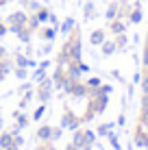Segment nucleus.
I'll list each match as a JSON object with an SVG mask.
<instances>
[{
  "instance_id": "48",
  "label": "nucleus",
  "mask_w": 148,
  "mask_h": 150,
  "mask_svg": "<svg viewBox=\"0 0 148 150\" xmlns=\"http://www.w3.org/2000/svg\"><path fill=\"white\" fill-rule=\"evenodd\" d=\"M7 2H9V0H7Z\"/></svg>"
},
{
  "instance_id": "10",
  "label": "nucleus",
  "mask_w": 148,
  "mask_h": 150,
  "mask_svg": "<svg viewBox=\"0 0 148 150\" xmlns=\"http://www.w3.org/2000/svg\"><path fill=\"white\" fill-rule=\"evenodd\" d=\"M100 52H103V57H111L113 52H118L115 41H113V39H105L103 44H100Z\"/></svg>"
},
{
  "instance_id": "38",
  "label": "nucleus",
  "mask_w": 148,
  "mask_h": 150,
  "mask_svg": "<svg viewBox=\"0 0 148 150\" xmlns=\"http://www.w3.org/2000/svg\"><path fill=\"white\" fill-rule=\"evenodd\" d=\"M98 89H100V91H103V94H107V96H109V94H111V91H113V87H111V85H100V87H98Z\"/></svg>"
},
{
  "instance_id": "39",
  "label": "nucleus",
  "mask_w": 148,
  "mask_h": 150,
  "mask_svg": "<svg viewBox=\"0 0 148 150\" xmlns=\"http://www.w3.org/2000/svg\"><path fill=\"white\" fill-rule=\"evenodd\" d=\"M4 150H20V144H18V142H15V137H13V142H11V144H9V146H7V148H4Z\"/></svg>"
},
{
  "instance_id": "12",
  "label": "nucleus",
  "mask_w": 148,
  "mask_h": 150,
  "mask_svg": "<svg viewBox=\"0 0 148 150\" xmlns=\"http://www.w3.org/2000/svg\"><path fill=\"white\" fill-rule=\"evenodd\" d=\"M109 30H111V33H113V35L126 33V24L122 22L120 18H115V20H111V22H109Z\"/></svg>"
},
{
  "instance_id": "43",
  "label": "nucleus",
  "mask_w": 148,
  "mask_h": 150,
  "mask_svg": "<svg viewBox=\"0 0 148 150\" xmlns=\"http://www.w3.org/2000/svg\"><path fill=\"white\" fill-rule=\"evenodd\" d=\"M65 150H81V148H79V146H74V144H72V142H70V144H68V146H65Z\"/></svg>"
},
{
  "instance_id": "32",
  "label": "nucleus",
  "mask_w": 148,
  "mask_h": 150,
  "mask_svg": "<svg viewBox=\"0 0 148 150\" xmlns=\"http://www.w3.org/2000/svg\"><path fill=\"white\" fill-rule=\"evenodd\" d=\"M48 24H50L52 28H57V30H59V18H57V15H55L52 11H50V15H48Z\"/></svg>"
},
{
  "instance_id": "25",
  "label": "nucleus",
  "mask_w": 148,
  "mask_h": 150,
  "mask_svg": "<svg viewBox=\"0 0 148 150\" xmlns=\"http://www.w3.org/2000/svg\"><path fill=\"white\" fill-rule=\"evenodd\" d=\"M115 48H118V50H124L126 48V41H129V39H126V33H120V35H115Z\"/></svg>"
},
{
  "instance_id": "1",
  "label": "nucleus",
  "mask_w": 148,
  "mask_h": 150,
  "mask_svg": "<svg viewBox=\"0 0 148 150\" xmlns=\"http://www.w3.org/2000/svg\"><path fill=\"white\" fill-rule=\"evenodd\" d=\"M81 54H83L81 30H79V28H74L72 33L65 37L63 46H61V52H59L57 63H59V65H65V63H70V61H81Z\"/></svg>"
},
{
  "instance_id": "29",
  "label": "nucleus",
  "mask_w": 148,
  "mask_h": 150,
  "mask_svg": "<svg viewBox=\"0 0 148 150\" xmlns=\"http://www.w3.org/2000/svg\"><path fill=\"white\" fill-rule=\"evenodd\" d=\"M30 98H33V89L24 91V98L20 100V109H26V107H28V102H30Z\"/></svg>"
},
{
  "instance_id": "42",
  "label": "nucleus",
  "mask_w": 148,
  "mask_h": 150,
  "mask_svg": "<svg viewBox=\"0 0 148 150\" xmlns=\"http://www.w3.org/2000/svg\"><path fill=\"white\" fill-rule=\"evenodd\" d=\"M81 70H83V74H87V72H89V65H87V63H83V61H81Z\"/></svg>"
},
{
  "instance_id": "36",
  "label": "nucleus",
  "mask_w": 148,
  "mask_h": 150,
  "mask_svg": "<svg viewBox=\"0 0 148 150\" xmlns=\"http://www.w3.org/2000/svg\"><path fill=\"white\" fill-rule=\"evenodd\" d=\"M37 150H55V146H52V142H39Z\"/></svg>"
},
{
  "instance_id": "37",
  "label": "nucleus",
  "mask_w": 148,
  "mask_h": 150,
  "mask_svg": "<svg viewBox=\"0 0 148 150\" xmlns=\"http://www.w3.org/2000/svg\"><path fill=\"white\" fill-rule=\"evenodd\" d=\"M7 33H9V26H7V22H0V37H4Z\"/></svg>"
},
{
  "instance_id": "9",
  "label": "nucleus",
  "mask_w": 148,
  "mask_h": 150,
  "mask_svg": "<svg viewBox=\"0 0 148 150\" xmlns=\"http://www.w3.org/2000/svg\"><path fill=\"white\" fill-rule=\"evenodd\" d=\"M37 139L39 142H52V126L50 124H42L37 128Z\"/></svg>"
},
{
  "instance_id": "18",
  "label": "nucleus",
  "mask_w": 148,
  "mask_h": 150,
  "mask_svg": "<svg viewBox=\"0 0 148 150\" xmlns=\"http://www.w3.org/2000/svg\"><path fill=\"white\" fill-rule=\"evenodd\" d=\"M46 76H48V68L37 65V68H35V72H33V76H30V81H33V83H42Z\"/></svg>"
},
{
  "instance_id": "34",
  "label": "nucleus",
  "mask_w": 148,
  "mask_h": 150,
  "mask_svg": "<svg viewBox=\"0 0 148 150\" xmlns=\"http://www.w3.org/2000/svg\"><path fill=\"white\" fill-rule=\"evenodd\" d=\"M107 137H109V144H111L113 148H120V142H118V135H115V133H109Z\"/></svg>"
},
{
  "instance_id": "5",
  "label": "nucleus",
  "mask_w": 148,
  "mask_h": 150,
  "mask_svg": "<svg viewBox=\"0 0 148 150\" xmlns=\"http://www.w3.org/2000/svg\"><path fill=\"white\" fill-rule=\"evenodd\" d=\"M72 144H74V146H79L81 150H91V148H94V144H91L87 139V135H85V128H76V131H74Z\"/></svg>"
},
{
  "instance_id": "46",
  "label": "nucleus",
  "mask_w": 148,
  "mask_h": 150,
  "mask_svg": "<svg viewBox=\"0 0 148 150\" xmlns=\"http://www.w3.org/2000/svg\"><path fill=\"white\" fill-rule=\"evenodd\" d=\"M0 150H4V148H0Z\"/></svg>"
},
{
  "instance_id": "44",
  "label": "nucleus",
  "mask_w": 148,
  "mask_h": 150,
  "mask_svg": "<svg viewBox=\"0 0 148 150\" xmlns=\"http://www.w3.org/2000/svg\"><path fill=\"white\" fill-rule=\"evenodd\" d=\"M2 57H7V48H2V46H0V59H2Z\"/></svg>"
},
{
  "instance_id": "14",
  "label": "nucleus",
  "mask_w": 148,
  "mask_h": 150,
  "mask_svg": "<svg viewBox=\"0 0 148 150\" xmlns=\"http://www.w3.org/2000/svg\"><path fill=\"white\" fill-rule=\"evenodd\" d=\"M39 37H42L44 41H55V37H57V28H52V26L39 28Z\"/></svg>"
},
{
  "instance_id": "47",
  "label": "nucleus",
  "mask_w": 148,
  "mask_h": 150,
  "mask_svg": "<svg viewBox=\"0 0 148 150\" xmlns=\"http://www.w3.org/2000/svg\"><path fill=\"white\" fill-rule=\"evenodd\" d=\"M140 2H142V0H140Z\"/></svg>"
},
{
  "instance_id": "3",
  "label": "nucleus",
  "mask_w": 148,
  "mask_h": 150,
  "mask_svg": "<svg viewBox=\"0 0 148 150\" xmlns=\"http://www.w3.org/2000/svg\"><path fill=\"white\" fill-rule=\"evenodd\" d=\"M52 89H55V83H52V79H46L42 81V83H37V89H35V96L39 98V102H48L50 98H52Z\"/></svg>"
},
{
  "instance_id": "31",
  "label": "nucleus",
  "mask_w": 148,
  "mask_h": 150,
  "mask_svg": "<svg viewBox=\"0 0 148 150\" xmlns=\"http://www.w3.org/2000/svg\"><path fill=\"white\" fill-rule=\"evenodd\" d=\"M135 144H137V146H148V137L140 131V133H137V137H135Z\"/></svg>"
},
{
  "instance_id": "16",
  "label": "nucleus",
  "mask_w": 148,
  "mask_h": 150,
  "mask_svg": "<svg viewBox=\"0 0 148 150\" xmlns=\"http://www.w3.org/2000/svg\"><path fill=\"white\" fill-rule=\"evenodd\" d=\"M94 18H96V7H94V2L89 0V2L83 4V20L89 22V20H94Z\"/></svg>"
},
{
  "instance_id": "4",
  "label": "nucleus",
  "mask_w": 148,
  "mask_h": 150,
  "mask_svg": "<svg viewBox=\"0 0 148 150\" xmlns=\"http://www.w3.org/2000/svg\"><path fill=\"white\" fill-rule=\"evenodd\" d=\"M81 117L79 115H74V111L72 109H68L65 107V111H63V115H61V128H70V131H76V128H81Z\"/></svg>"
},
{
  "instance_id": "11",
  "label": "nucleus",
  "mask_w": 148,
  "mask_h": 150,
  "mask_svg": "<svg viewBox=\"0 0 148 150\" xmlns=\"http://www.w3.org/2000/svg\"><path fill=\"white\" fill-rule=\"evenodd\" d=\"M74 28H76V20H74V18H65L63 22L59 24V30H61V33L65 35V37H68V35L72 33Z\"/></svg>"
},
{
  "instance_id": "7",
  "label": "nucleus",
  "mask_w": 148,
  "mask_h": 150,
  "mask_svg": "<svg viewBox=\"0 0 148 150\" xmlns=\"http://www.w3.org/2000/svg\"><path fill=\"white\" fill-rule=\"evenodd\" d=\"M13 61H15V65H18V68H37V61H33L30 57L22 54V52H15Z\"/></svg>"
},
{
  "instance_id": "28",
  "label": "nucleus",
  "mask_w": 148,
  "mask_h": 150,
  "mask_svg": "<svg viewBox=\"0 0 148 150\" xmlns=\"http://www.w3.org/2000/svg\"><path fill=\"white\" fill-rule=\"evenodd\" d=\"M44 113H46V105L42 102V105L37 107V109H35V113H33V122H39L44 117Z\"/></svg>"
},
{
  "instance_id": "35",
  "label": "nucleus",
  "mask_w": 148,
  "mask_h": 150,
  "mask_svg": "<svg viewBox=\"0 0 148 150\" xmlns=\"http://www.w3.org/2000/svg\"><path fill=\"white\" fill-rule=\"evenodd\" d=\"M61 133H63V128H61V126H52V142L61 139Z\"/></svg>"
},
{
  "instance_id": "17",
  "label": "nucleus",
  "mask_w": 148,
  "mask_h": 150,
  "mask_svg": "<svg viewBox=\"0 0 148 150\" xmlns=\"http://www.w3.org/2000/svg\"><path fill=\"white\" fill-rule=\"evenodd\" d=\"M13 117H15V124H18L20 128H26L28 122H30V117L26 113H22V111H13Z\"/></svg>"
},
{
  "instance_id": "13",
  "label": "nucleus",
  "mask_w": 148,
  "mask_h": 150,
  "mask_svg": "<svg viewBox=\"0 0 148 150\" xmlns=\"http://www.w3.org/2000/svg\"><path fill=\"white\" fill-rule=\"evenodd\" d=\"M118 15H120V2H115V0H113V2H111L109 7H107V11H105V18L111 22V20H115Z\"/></svg>"
},
{
  "instance_id": "22",
  "label": "nucleus",
  "mask_w": 148,
  "mask_h": 150,
  "mask_svg": "<svg viewBox=\"0 0 148 150\" xmlns=\"http://www.w3.org/2000/svg\"><path fill=\"white\" fill-rule=\"evenodd\" d=\"M11 142H13V135H11V131H4V133H0V148H7Z\"/></svg>"
},
{
  "instance_id": "23",
  "label": "nucleus",
  "mask_w": 148,
  "mask_h": 150,
  "mask_svg": "<svg viewBox=\"0 0 148 150\" xmlns=\"http://www.w3.org/2000/svg\"><path fill=\"white\" fill-rule=\"evenodd\" d=\"M13 74H15V79H18V81H26L28 79V68H18V65H15Z\"/></svg>"
},
{
  "instance_id": "6",
  "label": "nucleus",
  "mask_w": 148,
  "mask_h": 150,
  "mask_svg": "<svg viewBox=\"0 0 148 150\" xmlns=\"http://www.w3.org/2000/svg\"><path fill=\"white\" fill-rule=\"evenodd\" d=\"M65 74H68L70 79L79 81L81 76H83V70H81V61H70V63H65Z\"/></svg>"
},
{
  "instance_id": "21",
  "label": "nucleus",
  "mask_w": 148,
  "mask_h": 150,
  "mask_svg": "<svg viewBox=\"0 0 148 150\" xmlns=\"http://www.w3.org/2000/svg\"><path fill=\"white\" fill-rule=\"evenodd\" d=\"M30 33H33V30H30L28 26H24V28L18 33V39L22 41V44H30Z\"/></svg>"
},
{
  "instance_id": "33",
  "label": "nucleus",
  "mask_w": 148,
  "mask_h": 150,
  "mask_svg": "<svg viewBox=\"0 0 148 150\" xmlns=\"http://www.w3.org/2000/svg\"><path fill=\"white\" fill-rule=\"evenodd\" d=\"M50 48H52V41H46V44L42 46V48H39V54H42V57H46V54L50 52Z\"/></svg>"
},
{
  "instance_id": "20",
  "label": "nucleus",
  "mask_w": 148,
  "mask_h": 150,
  "mask_svg": "<svg viewBox=\"0 0 148 150\" xmlns=\"http://www.w3.org/2000/svg\"><path fill=\"white\" fill-rule=\"evenodd\" d=\"M111 131H113V122H107V124H100V126H98V131H96V135L105 137V135H109Z\"/></svg>"
},
{
  "instance_id": "15",
  "label": "nucleus",
  "mask_w": 148,
  "mask_h": 150,
  "mask_svg": "<svg viewBox=\"0 0 148 150\" xmlns=\"http://www.w3.org/2000/svg\"><path fill=\"white\" fill-rule=\"evenodd\" d=\"M103 41H105V30H103V28L91 30V35H89V44H91V46H100Z\"/></svg>"
},
{
  "instance_id": "26",
  "label": "nucleus",
  "mask_w": 148,
  "mask_h": 150,
  "mask_svg": "<svg viewBox=\"0 0 148 150\" xmlns=\"http://www.w3.org/2000/svg\"><path fill=\"white\" fill-rule=\"evenodd\" d=\"M129 22H133V24H140V22H142V7H135L133 11H131Z\"/></svg>"
},
{
  "instance_id": "2",
  "label": "nucleus",
  "mask_w": 148,
  "mask_h": 150,
  "mask_svg": "<svg viewBox=\"0 0 148 150\" xmlns=\"http://www.w3.org/2000/svg\"><path fill=\"white\" fill-rule=\"evenodd\" d=\"M26 22H28V13L24 11H13L11 15L7 18V26H9V33H13V35H18L20 30H22L24 26H26Z\"/></svg>"
},
{
  "instance_id": "30",
  "label": "nucleus",
  "mask_w": 148,
  "mask_h": 150,
  "mask_svg": "<svg viewBox=\"0 0 148 150\" xmlns=\"http://www.w3.org/2000/svg\"><path fill=\"white\" fill-rule=\"evenodd\" d=\"M85 85H87L89 89H98V87L103 85V83H100V79H98V76H91V79H87V83H85Z\"/></svg>"
},
{
  "instance_id": "45",
  "label": "nucleus",
  "mask_w": 148,
  "mask_h": 150,
  "mask_svg": "<svg viewBox=\"0 0 148 150\" xmlns=\"http://www.w3.org/2000/svg\"><path fill=\"white\" fill-rule=\"evenodd\" d=\"M0 133H2V115H0Z\"/></svg>"
},
{
  "instance_id": "24",
  "label": "nucleus",
  "mask_w": 148,
  "mask_h": 150,
  "mask_svg": "<svg viewBox=\"0 0 148 150\" xmlns=\"http://www.w3.org/2000/svg\"><path fill=\"white\" fill-rule=\"evenodd\" d=\"M39 24H42V22L37 20V15H35V13H30V15H28V22H26V26H28V28L35 33V30H39Z\"/></svg>"
},
{
  "instance_id": "41",
  "label": "nucleus",
  "mask_w": 148,
  "mask_h": 150,
  "mask_svg": "<svg viewBox=\"0 0 148 150\" xmlns=\"http://www.w3.org/2000/svg\"><path fill=\"white\" fill-rule=\"evenodd\" d=\"M142 122L148 124V107H144V111H142Z\"/></svg>"
},
{
  "instance_id": "8",
  "label": "nucleus",
  "mask_w": 148,
  "mask_h": 150,
  "mask_svg": "<svg viewBox=\"0 0 148 150\" xmlns=\"http://www.w3.org/2000/svg\"><path fill=\"white\" fill-rule=\"evenodd\" d=\"M87 94H89V87L85 85V83H79V81H76L72 85V89H70V96H74V98H85Z\"/></svg>"
},
{
  "instance_id": "40",
  "label": "nucleus",
  "mask_w": 148,
  "mask_h": 150,
  "mask_svg": "<svg viewBox=\"0 0 148 150\" xmlns=\"http://www.w3.org/2000/svg\"><path fill=\"white\" fill-rule=\"evenodd\" d=\"M28 89H33V83H22L20 85V91H28Z\"/></svg>"
},
{
  "instance_id": "27",
  "label": "nucleus",
  "mask_w": 148,
  "mask_h": 150,
  "mask_svg": "<svg viewBox=\"0 0 148 150\" xmlns=\"http://www.w3.org/2000/svg\"><path fill=\"white\" fill-rule=\"evenodd\" d=\"M35 15H37V20H39L42 24H46V22H48V15H50V9H48V7H42Z\"/></svg>"
},
{
  "instance_id": "19",
  "label": "nucleus",
  "mask_w": 148,
  "mask_h": 150,
  "mask_svg": "<svg viewBox=\"0 0 148 150\" xmlns=\"http://www.w3.org/2000/svg\"><path fill=\"white\" fill-rule=\"evenodd\" d=\"M22 7H24V11H30V13H37L39 9L44 7V4H39L37 0H22Z\"/></svg>"
}]
</instances>
